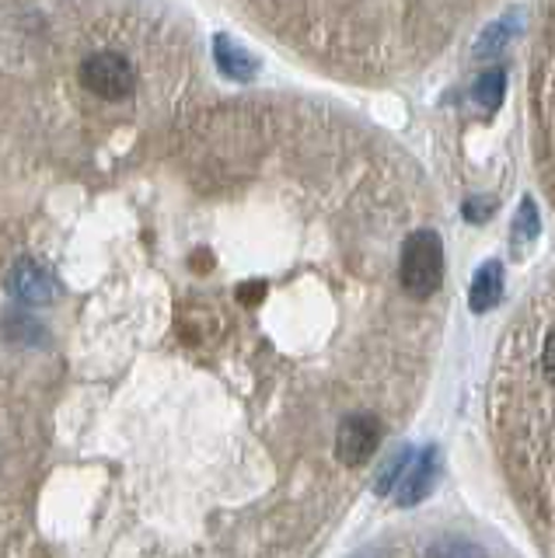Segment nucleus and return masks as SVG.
<instances>
[{
  "label": "nucleus",
  "mask_w": 555,
  "mask_h": 558,
  "mask_svg": "<svg viewBox=\"0 0 555 558\" xmlns=\"http://www.w3.org/2000/svg\"><path fill=\"white\" fill-rule=\"evenodd\" d=\"M398 283L412 301H426L444 283V241L437 231H415L402 244Z\"/></svg>",
  "instance_id": "1"
},
{
  "label": "nucleus",
  "mask_w": 555,
  "mask_h": 558,
  "mask_svg": "<svg viewBox=\"0 0 555 558\" xmlns=\"http://www.w3.org/2000/svg\"><path fill=\"white\" fill-rule=\"evenodd\" d=\"M81 84L98 98L119 101V98L133 95L136 70H133V63L123 57V52H112V49L92 52V57L81 63Z\"/></svg>",
  "instance_id": "2"
},
{
  "label": "nucleus",
  "mask_w": 555,
  "mask_h": 558,
  "mask_svg": "<svg viewBox=\"0 0 555 558\" xmlns=\"http://www.w3.org/2000/svg\"><path fill=\"white\" fill-rule=\"evenodd\" d=\"M381 440H385V426L377 423V415L353 412V415H346L339 423L336 458L346 468H360V464H367V458H374V450L381 447Z\"/></svg>",
  "instance_id": "3"
},
{
  "label": "nucleus",
  "mask_w": 555,
  "mask_h": 558,
  "mask_svg": "<svg viewBox=\"0 0 555 558\" xmlns=\"http://www.w3.org/2000/svg\"><path fill=\"white\" fill-rule=\"evenodd\" d=\"M441 468H444V461H441V447H423L420 453H412V461H409V468H406V475H402V482L395 485V506H402V510H412V506H420L433 488H437V482H441Z\"/></svg>",
  "instance_id": "4"
},
{
  "label": "nucleus",
  "mask_w": 555,
  "mask_h": 558,
  "mask_svg": "<svg viewBox=\"0 0 555 558\" xmlns=\"http://www.w3.org/2000/svg\"><path fill=\"white\" fill-rule=\"evenodd\" d=\"M503 301V262H482L472 276V290H468V307L475 314H490Z\"/></svg>",
  "instance_id": "5"
},
{
  "label": "nucleus",
  "mask_w": 555,
  "mask_h": 558,
  "mask_svg": "<svg viewBox=\"0 0 555 558\" xmlns=\"http://www.w3.org/2000/svg\"><path fill=\"white\" fill-rule=\"evenodd\" d=\"M538 234H542V217H538V206L531 196L520 199L517 214H514V223H510V255L517 262H524L528 252L534 248Z\"/></svg>",
  "instance_id": "6"
},
{
  "label": "nucleus",
  "mask_w": 555,
  "mask_h": 558,
  "mask_svg": "<svg viewBox=\"0 0 555 558\" xmlns=\"http://www.w3.org/2000/svg\"><path fill=\"white\" fill-rule=\"evenodd\" d=\"M11 293L22 296L25 304H46V301H53L57 287L36 262H22V266L11 272Z\"/></svg>",
  "instance_id": "7"
},
{
  "label": "nucleus",
  "mask_w": 555,
  "mask_h": 558,
  "mask_svg": "<svg viewBox=\"0 0 555 558\" xmlns=\"http://www.w3.org/2000/svg\"><path fill=\"white\" fill-rule=\"evenodd\" d=\"M214 57H217L220 74L231 77V81H252L255 70H258V60L252 57V52L241 49L234 39H228V35H217L214 39Z\"/></svg>",
  "instance_id": "8"
},
{
  "label": "nucleus",
  "mask_w": 555,
  "mask_h": 558,
  "mask_svg": "<svg viewBox=\"0 0 555 558\" xmlns=\"http://www.w3.org/2000/svg\"><path fill=\"white\" fill-rule=\"evenodd\" d=\"M503 95H507V74H503L499 66L485 70V74H479V81H475V87H472V98H475L479 109H485L490 116L499 112Z\"/></svg>",
  "instance_id": "9"
},
{
  "label": "nucleus",
  "mask_w": 555,
  "mask_h": 558,
  "mask_svg": "<svg viewBox=\"0 0 555 558\" xmlns=\"http://www.w3.org/2000/svg\"><path fill=\"white\" fill-rule=\"evenodd\" d=\"M412 447H398L391 458L377 468V475H374V493L377 496H388V493H395V485L402 482V475H406V468H409V461H412Z\"/></svg>",
  "instance_id": "10"
},
{
  "label": "nucleus",
  "mask_w": 555,
  "mask_h": 558,
  "mask_svg": "<svg viewBox=\"0 0 555 558\" xmlns=\"http://www.w3.org/2000/svg\"><path fill=\"white\" fill-rule=\"evenodd\" d=\"M514 25H517V17H503V22H496V25H490L482 32V39L475 43V57H496V52L510 43V35H514Z\"/></svg>",
  "instance_id": "11"
},
{
  "label": "nucleus",
  "mask_w": 555,
  "mask_h": 558,
  "mask_svg": "<svg viewBox=\"0 0 555 558\" xmlns=\"http://www.w3.org/2000/svg\"><path fill=\"white\" fill-rule=\"evenodd\" d=\"M461 214H464L468 223H485V220L496 214V199L493 196H472V199L464 203Z\"/></svg>",
  "instance_id": "12"
},
{
  "label": "nucleus",
  "mask_w": 555,
  "mask_h": 558,
  "mask_svg": "<svg viewBox=\"0 0 555 558\" xmlns=\"http://www.w3.org/2000/svg\"><path fill=\"white\" fill-rule=\"evenodd\" d=\"M430 555H482V548L464 545V541H444V545H433Z\"/></svg>",
  "instance_id": "13"
},
{
  "label": "nucleus",
  "mask_w": 555,
  "mask_h": 558,
  "mask_svg": "<svg viewBox=\"0 0 555 558\" xmlns=\"http://www.w3.org/2000/svg\"><path fill=\"white\" fill-rule=\"evenodd\" d=\"M542 366H545V377L555 384V331L548 336V342H545V353H542Z\"/></svg>",
  "instance_id": "14"
}]
</instances>
